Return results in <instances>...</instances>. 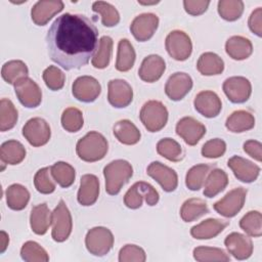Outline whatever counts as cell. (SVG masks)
<instances>
[{
  "label": "cell",
  "instance_id": "obj_55",
  "mask_svg": "<svg viewBox=\"0 0 262 262\" xmlns=\"http://www.w3.org/2000/svg\"><path fill=\"white\" fill-rule=\"evenodd\" d=\"M0 243H1L0 253H4V251L6 250V248L8 246V243H9V236L4 230H1V232H0Z\"/></svg>",
  "mask_w": 262,
  "mask_h": 262
},
{
  "label": "cell",
  "instance_id": "obj_28",
  "mask_svg": "<svg viewBox=\"0 0 262 262\" xmlns=\"http://www.w3.org/2000/svg\"><path fill=\"white\" fill-rule=\"evenodd\" d=\"M115 137L123 144L133 145L136 144L141 137L140 131L130 120H120L113 128Z\"/></svg>",
  "mask_w": 262,
  "mask_h": 262
},
{
  "label": "cell",
  "instance_id": "obj_23",
  "mask_svg": "<svg viewBox=\"0 0 262 262\" xmlns=\"http://www.w3.org/2000/svg\"><path fill=\"white\" fill-rule=\"evenodd\" d=\"M165 70V60L158 54H150L142 60L138 70V76L144 82L154 83L163 76Z\"/></svg>",
  "mask_w": 262,
  "mask_h": 262
},
{
  "label": "cell",
  "instance_id": "obj_20",
  "mask_svg": "<svg viewBox=\"0 0 262 262\" xmlns=\"http://www.w3.org/2000/svg\"><path fill=\"white\" fill-rule=\"evenodd\" d=\"M227 165L231 169L237 180L245 183L254 182L258 178L260 173L259 166L239 156L231 157L228 160Z\"/></svg>",
  "mask_w": 262,
  "mask_h": 262
},
{
  "label": "cell",
  "instance_id": "obj_2",
  "mask_svg": "<svg viewBox=\"0 0 262 262\" xmlns=\"http://www.w3.org/2000/svg\"><path fill=\"white\" fill-rule=\"evenodd\" d=\"M108 149L106 138L99 132L90 131L76 145L78 157L85 162H97L104 158Z\"/></svg>",
  "mask_w": 262,
  "mask_h": 262
},
{
  "label": "cell",
  "instance_id": "obj_51",
  "mask_svg": "<svg viewBox=\"0 0 262 262\" xmlns=\"http://www.w3.org/2000/svg\"><path fill=\"white\" fill-rule=\"evenodd\" d=\"M225 150V141L220 138H213L204 143L202 147V156L208 159H216L223 156Z\"/></svg>",
  "mask_w": 262,
  "mask_h": 262
},
{
  "label": "cell",
  "instance_id": "obj_15",
  "mask_svg": "<svg viewBox=\"0 0 262 262\" xmlns=\"http://www.w3.org/2000/svg\"><path fill=\"white\" fill-rule=\"evenodd\" d=\"M101 92L100 83L91 76L77 78L72 86V93L75 98L82 102L94 101Z\"/></svg>",
  "mask_w": 262,
  "mask_h": 262
},
{
  "label": "cell",
  "instance_id": "obj_6",
  "mask_svg": "<svg viewBox=\"0 0 262 262\" xmlns=\"http://www.w3.org/2000/svg\"><path fill=\"white\" fill-rule=\"evenodd\" d=\"M85 246L90 254L98 257L104 256L114 246V235L106 227H93L85 236Z\"/></svg>",
  "mask_w": 262,
  "mask_h": 262
},
{
  "label": "cell",
  "instance_id": "obj_50",
  "mask_svg": "<svg viewBox=\"0 0 262 262\" xmlns=\"http://www.w3.org/2000/svg\"><path fill=\"white\" fill-rule=\"evenodd\" d=\"M145 260L144 250L136 245H125L119 252L120 262H144Z\"/></svg>",
  "mask_w": 262,
  "mask_h": 262
},
{
  "label": "cell",
  "instance_id": "obj_24",
  "mask_svg": "<svg viewBox=\"0 0 262 262\" xmlns=\"http://www.w3.org/2000/svg\"><path fill=\"white\" fill-rule=\"evenodd\" d=\"M99 195V180L93 174H85L81 177L77 200L82 206L93 205Z\"/></svg>",
  "mask_w": 262,
  "mask_h": 262
},
{
  "label": "cell",
  "instance_id": "obj_36",
  "mask_svg": "<svg viewBox=\"0 0 262 262\" xmlns=\"http://www.w3.org/2000/svg\"><path fill=\"white\" fill-rule=\"evenodd\" d=\"M29 70L23 60L13 59L5 62L1 69L3 80L11 85H14L18 80L28 77Z\"/></svg>",
  "mask_w": 262,
  "mask_h": 262
},
{
  "label": "cell",
  "instance_id": "obj_14",
  "mask_svg": "<svg viewBox=\"0 0 262 262\" xmlns=\"http://www.w3.org/2000/svg\"><path fill=\"white\" fill-rule=\"evenodd\" d=\"M159 26V17L155 13L146 12L137 15L130 25V31L139 42L149 40L156 33Z\"/></svg>",
  "mask_w": 262,
  "mask_h": 262
},
{
  "label": "cell",
  "instance_id": "obj_31",
  "mask_svg": "<svg viewBox=\"0 0 262 262\" xmlns=\"http://www.w3.org/2000/svg\"><path fill=\"white\" fill-rule=\"evenodd\" d=\"M228 184V176L221 169H213L204 182V195L214 198L220 193Z\"/></svg>",
  "mask_w": 262,
  "mask_h": 262
},
{
  "label": "cell",
  "instance_id": "obj_12",
  "mask_svg": "<svg viewBox=\"0 0 262 262\" xmlns=\"http://www.w3.org/2000/svg\"><path fill=\"white\" fill-rule=\"evenodd\" d=\"M223 92L233 103L246 102L252 94L251 82L242 76L227 78L222 85Z\"/></svg>",
  "mask_w": 262,
  "mask_h": 262
},
{
  "label": "cell",
  "instance_id": "obj_7",
  "mask_svg": "<svg viewBox=\"0 0 262 262\" xmlns=\"http://www.w3.org/2000/svg\"><path fill=\"white\" fill-rule=\"evenodd\" d=\"M73 228L72 215L66 203L60 200L52 212L51 236L57 243H62L70 236Z\"/></svg>",
  "mask_w": 262,
  "mask_h": 262
},
{
  "label": "cell",
  "instance_id": "obj_45",
  "mask_svg": "<svg viewBox=\"0 0 262 262\" xmlns=\"http://www.w3.org/2000/svg\"><path fill=\"white\" fill-rule=\"evenodd\" d=\"M244 12V2L241 0H220L218 2L219 15L228 21L238 19Z\"/></svg>",
  "mask_w": 262,
  "mask_h": 262
},
{
  "label": "cell",
  "instance_id": "obj_38",
  "mask_svg": "<svg viewBox=\"0 0 262 262\" xmlns=\"http://www.w3.org/2000/svg\"><path fill=\"white\" fill-rule=\"evenodd\" d=\"M92 10L101 16V23L104 27H115L120 21V14L117 8L105 1H95L92 4Z\"/></svg>",
  "mask_w": 262,
  "mask_h": 262
},
{
  "label": "cell",
  "instance_id": "obj_40",
  "mask_svg": "<svg viewBox=\"0 0 262 262\" xmlns=\"http://www.w3.org/2000/svg\"><path fill=\"white\" fill-rule=\"evenodd\" d=\"M17 110L8 98H2L0 101V130L2 132L12 129L17 122Z\"/></svg>",
  "mask_w": 262,
  "mask_h": 262
},
{
  "label": "cell",
  "instance_id": "obj_49",
  "mask_svg": "<svg viewBox=\"0 0 262 262\" xmlns=\"http://www.w3.org/2000/svg\"><path fill=\"white\" fill-rule=\"evenodd\" d=\"M42 78L46 86L52 91L60 90L66 82L64 74L55 66H49L46 68L43 72Z\"/></svg>",
  "mask_w": 262,
  "mask_h": 262
},
{
  "label": "cell",
  "instance_id": "obj_34",
  "mask_svg": "<svg viewBox=\"0 0 262 262\" xmlns=\"http://www.w3.org/2000/svg\"><path fill=\"white\" fill-rule=\"evenodd\" d=\"M207 213H209L207 203L196 198L186 200L180 209V217L184 222H192Z\"/></svg>",
  "mask_w": 262,
  "mask_h": 262
},
{
  "label": "cell",
  "instance_id": "obj_8",
  "mask_svg": "<svg viewBox=\"0 0 262 262\" xmlns=\"http://www.w3.org/2000/svg\"><path fill=\"white\" fill-rule=\"evenodd\" d=\"M166 50L175 60H186L192 52V43L189 36L180 30L172 31L165 41Z\"/></svg>",
  "mask_w": 262,
  "mask_h": 262
},
{
  "label": "cell",
  "instance_id": "obj_29",
  "mask_svg": "<svg viewBox=\"0 0 262 262\" xmlns=\"http://www.w3.org/2000/svg\"><path fill=\"white\" fill-rule=\"evenodd\" d=\"M255 126V118L253 114L245 110L233 112L226 119L225 127L228 131L233 133H242L251 130Z\"/></svg>",
  "mask_w": 262,
  "mask_h": 262
},
{
  "label": "cell",
  "instance_id": "obj_32",
  "mask_svg": "<svg viewBox=\"0 0 262 262\" xmlns=\"http://www.w3.org/2000/svg\"><path fill=\"white\" fill-rule=\"evenodd\" d=\"M196 69L204 76L219 75L224 71V61L214 52H205L199 57Z\"/></svg>",
  "mask_w": 262,
  "mask_h": 262
},
{
  "label": "cell",
  "instance_id": "obj_56",
  "mask_svg": "<svg viewBox=\"0 0 262 262\" xmlns=\"http://www.w3.org/2000/svg\"><path fill=\"white\" fill-rule=\"evenodd\" d=\"M139 4H143V5H151V4H157L159 3V1H154V2H141V1H138Z\"/></svg>",
  "mask_w": 262,
  "mask_h": 262
},
{
  "label": "cell",
  "instance_id": "obj_42",
  "mask_svg": "<svg viewBox=\"0 0 262 262\" xmlns=\"http://www.w3.org/2000/svg\"><path fill=\"white\" fill-rule=\"evenodd\" d=\"M193 258L199 262H212V261H220V262H228L230 261V257L226 252L220 248H212L201 246L193 249Z\"/></svg>",
  "mask_w": 262,
  "mask_h": 262
},
{
  "label": "cell",
  "instance_id": "obj_43",
  "mask_svg": "<svg viewBox=\"0 0 262 262\" xmlns=\"http://www.w3.org/2000/svg\"><path fill=\"white\" fill-rule=\"evenodd\" d=\"M157 151L160 156L171 162H179L183 158L181 145L172 138H163L157 143Z\"/></svg>",
  "mask_w": 262,
  "mask_h": 262
},
{
  "label": "cell",
  "instance_id": "obj_26",
  "mask_svg": "<svg viewBox=\"0 0 262 262\" xmlns=\"http://www.w3.org/2000/svg\"><path fill=\"white\" fill-rule=\"evenodd\" d=\"M52 223V213L45 203L36 205L31 210L30 225L34 233L45 234Z\"/></svg>",
  "mask_w": 262,
  "mask_h": 262
},
{
  "label": "cell",
  "instance_id": "obj_4",
  "mask_svg": "<svg viewBox=\"0 0 262 262\" xmlns=\"http://www.w3.org/2000/svg\"><path fill=\"white\" fill-rule=\"evenodd\" d=\"M140 121L149 132L162 130L168 121V111L159 100H148L140 110Z\"/></svg>",
  "mask_w": 262,
  "mask_h": 262
},
{
  "label": "cell",
  "instance_id": "obj_44",
  "mask_svg": "<svg viewBox=\"0 0 262 262\" xmlns=\"http://www.w3.org/2000/svg\"><path fill=\"white\" fill-rule=\"evenodd\" d=\"M241 228L250 236L262 235V215L259 211H250L239 221Z\"/></svg>",
  "mask_w": 262,
  "mask_h": 262
},
{
  "label": "cell",
  "instance_id": "obj_13",
  "mask_svg": "<svg viewBox=\"0 0 262 262\" xmlns=\"http://www.w3.org/2000/svg\"><path fill=\"white\" fill-rule=\"evenodd\" d=\"M133 99V90L130 84L123 79H113L107 84V100L117 108L128 106Z\"/></svg>",
  "mask_w": 262,
  "mask_h": 262
},
{
  "label": "cell",
  "instance_id": "obj_48",
  "mask_svg": "<svg viewBox=\"0 0 262 262\" xmlns=\"http://www.w3.org/2000/svg\"><path fill=\"white\" fill-rule=\"evenodd\" d=\"M51 176L50 167L41 168L36 172L34 176V185L40 193L49 194L55 190V183Z\"/></svg>",
  "mask_w": 262,
  "mask_h": 262
},
{
  "label": "cell",
  "instance_id": "obj_33",
  "mask_svg": "<svg viewBox=\"0 0 262 262\" xmlns=\"http://www.w3.org/2000/svg\"><path fill=\"white\" fill-rule=\"evenodd\" d=\"M29 201L30 192L24 185L14 183L6 189V203L11 210L20 211L25 209Z\"/></svg>",
  "mask_w": 262,
  "mask_h": 262
},
{
  "label": "cell",
  "instance_id": "obj_16",
  "mask_svg": "<svg viewBox=\"0 0 262 262\" xmlns=\"http://www.w3.org/2000/svg\"><path fill=\"white\" fill-rule=\"evenodd\" d=\"M146 173L167 192L174 191L178 185V176L175 170L161 162H151L146 169Z\"/></svg>",
  "mask_w": 262,
  "mask_h": 262
},
{
  "label": "cell",
  "instance_id": "obj_52",
  "mask_svg": "<svg viewBox=\"0 0 262 262\" xmlns=\"http://www.w3.org/2000/svg\"><path fill=\"white\" fill-rule=\"evenodd\" d=\"M210 1H191L185 0L183 1V6L185 11L190 15H201L203 14L209 7Z\"/></svg>",
  "mask_w": 262,
  "mask_h": 262
},
{
  "label": "cell",
  "instance_id": "obj_35",
  "mask_svg": "<svg viewBox=\"0 0 262 262\" xmlns=\"http://www.w3.org/2000/svg\"><path fill=\"white\" fill-rule=\"evenodd\" d=\"M135 50L128 39H121L118 44V54L116 60V69L119 72H127L131 70L135 62Z\"/></svg>",
  "mask_w": 262,
  "mask_h": 262
},
{
  "label": "cell",
  "instance_id": "obj_18",
  "mask_svg": "<svg viewBox=\"0 0 262 262\" xmlns=\"http://www.w3.org/2000/svg\"><path fill=\"white\" fill-rule=\"evenodd\" d=\"M191 77L186 73L176 72L168 78L165 85V93L170 99L178 101L184 98V96L191 90Z\"/></svg>",
  "mask_w": 262,
  "mask_h": 262
},
{
  "label": "cell",
  "instance_id": "obj_30",
  "mask_svg": "<svg viewBox=\"0 0 262 262\" xmlns=\"http://www.w3.org/2000/svg\"><path fill=\"white\" fill-rule=\"evenodd\" d=\"M26 148L17 140H7L1 144L0 159L3 164L17 165L26 158Z\"/></svg>",
  "mask_w": 262,
  "mask_h": 262
},
{
  "label": "cell",
  "instance_id": "obj_22",
  "mask_svg": "<svg viewBox=\"0 0 262 262\" xmlns=\"http://www.w3.org/2000/svg\"><path fill=\"white\" fill-rule=\"evenodd\" d=\"M195 111L206 118H215L219 115L222 108V103L219 96L210 90L201 91L193 100Z\"/></svg>",
  "mask_w": 262,
  "mask_h": 262
},
{
  "label": "cell",
  "instance_id": "obj_54",
  "mask_svg": "<svg viewBox=\"0 0 262 262\" xmlns=\"http://www.w3.org/2000/svg\"><path fill=\"white\" fill-rule=\"evenodd\" d=\"M243 147H244V151L248 154L251 158H253L258 162L262 161V144L260 141L254 140V139L247 140L244 143Z\"/></svg>",
  "mask_w": 262,
  "mask_h": 262
},
{
  "label": "cell",
  "instance_id": "obj_21",
  "mask_svg": "<svg viewBox=\"0 0 262 262\" xmlns=\"http://www.w3.org/2000/svg\"><path fill=\"white\" fill-rule=\"evenodd\" d=\"M224 245L228 253L237 260H246L253 253L252 239L239 232L229 233L224 239Z\"/></svg>",
  "mask_w": 262,
  "mask_h": 262
},
{
  "label": "cell",
  "instance_id": "obj_11",
  "mask_svg": "<svg viewBox=\"0 0 262 262\" xmlns=\"http://www.w3.org/2000/svg\"><path fill=\"white\" fill-rule=\"evenodd\" d=\"M19 102L29 108L37 107L42 101V91L39 85L29 77L18 80L14 85Z\"/></svg>",
  "mask_w": 262,
  "mask_h": 262
},
{
  "label": "cell",
  "instance_id": "obj_19",
  "mask_svg": "<svg viewBox=\"0 0 262 262\" xmlns=\"http://www.w3.org/2000/svg\"><path fill=\"white\" fill-rule=\"evenodd\" d=\"M63 2L60 0H41L36 2L31 10L32 20L37 26H45L55 14L63 9Z\"/></svg>",
  "mask_w": 262,
  "mask_h": 262
},
{
  "label": "cell",
  "instance_id": "obj_27",
  "mask_svg": "<svg viewBox=\"0 0 262 262\" xmlns=\"http://www.w3.org/2000/svg\"><path fill=\"white\" fill-rule=\"evenodd\" d=\"M226 53L235 60H244L253 52L252 42L243 36H232L225 43Z\"/></svg>",
  "mask_w": 262,
  "mask_h": 262
},
{
  "label": "cell",
  "instance_id": "obj_10",
  "mask_svg": "<svg viewBox=\"0 0 262 262\" xmlns=\"http://www.w3.org/2000/svg\"><path fill=\"white\" fill-rule=\"evenodd\" d=\"M23 135L28 142L35 146L46 144L51 136V130L48 123L42 118H32L23 127Z\"/></svg>",
  "mask_w": 262,
  "mask_h": 262
},
{
  "label": "cell",
  "instance_id": "obj_37",
  "mask_svg": "<svg viewBox=\"0 0 262 262\" xmlns=\"http://www.w3.org/2000/svg\"><path fill=\"white\" fill-rule=\"evenodd\" d=\"M50 173L55 182L61 187H70L76 177V172L73 166L66 162H56L50 167Z\"/></svg>",
  "mask_w": 262,
  "mask_h": 262
},
{
  "label": "cell",
  "instance_id": "obj_5",
  "mask_svg": "<svg viewBox=\"0 0 262 262\" xmlns=\"http://www.w3.org/2000/svg\"><path fill=\"white\" fill-rule=\"evenodd\" d=\"M159 199V192L152 185L144 181H138L125 193L124 204L129 209H138L142 206L143 200H145L148 206H155L158 204Z\"/></svg>",
  "mask_w": 262,
  "mask_h": 262
},
{
  "label": "cell",
  "instance_id": "obj_3",
  "mask_svg": "<svg viewBox=\"0 0 262 262\" xmlns=\"http://www.w3.org/2000/svg\"><path fill=\"white\" fill-rule=\"evenodd\" d=\"M103 175L105 179V191L111 195H116L132 177L133 168L125 160H115L103 168Z\"/></svg>",
  "mask_w": 262,
  "mask_h": 262
},
{
  "label": "cell",
  "instance_id": "obj_39",
  "mask_svg": "<svg viewBox=\"0 0 262 262\" xmlns=\"http://www.w3.org/2000/svg\"><path fill=\"white\" fill-rule=\"evenodd\" d=\"M113 51V39L110 36H102L99 39L98 48L92 57V66L96 69H104L108 66Z\"/></svg>",
  "mask_w": 262,
  "mask_h": 262
},
{
  "label": "cell",
  "instance_id": "obj_46",
  "mask_svg": "<svg viewBox=\"0 0 262 262\" xmlns=\"http://www.w3.org/2000/svg\"><path fill=\"white\" fill-rule=\"evenodd\" d=\"M21 259L27 262H47L49 256L44 248L33 241L26 242L20 249Z\"/></svg>",
  "mask_w": 262,
  "mask_h": 262
},
{
  "label": "cell",
  "instance_id": "obj_47",
  "mask_svg": "<svg viewBox=\"0 0 262 262\" xmlns=\"http://www.w3.org/2000/svg\"><path fill=\"white\" fill-rule=\"evenodd\" d=\"M61 126L68 132H78L84 124L83 114L77 107H68L61 115Z\"/></svg>",
  "mask_w": 262,
  "mask_h": 262
},
{
  "label": "cell",
  "instance_id": "obj_25",
  "mask_svg": "<svg viewBox=\"0 0 262 262\" xmlns=\"http://www.w3.org/2000/svg\"><path fill=\"white\" fill-rule=\"evenodd\" d=\"M229 222L216 218H209L194 225L190 229V234L196 239H210L221 233Z\"/></svg>",
  "mask_w": 262,
  "mask_h": 262
},
{
  "label": "cell",
  "instance_id": "obj_53",
  "mask_svg": "<svg viewBox=\"0 0 262 262\" xmlns=\"http://www.w3.org/2000/svg\"><path fill=\"white\" fill-rule=\"evenodd\" d=\"M248 25L250 30L258 37L262 36V8L257 7L250 15Z\"/></svg>",
  "mask_w": 262,
  "mask_h": 262
},
{
  "label": "cell",
  "instance_id": "obj_9",
  "mask_svg": "<svg viewBox=\"0 0 262 262\" xmlns=\"http://www.w3.org/2000/svg\"><path fill=\"white\" fill-rule=\"evenodd\" d=\"M247 196V189L236 187L228 191L221 200L213 205L214 210L226 218L234 217L244 207Z\"/></svg>",
  "mask_w": 262,
  "mask_h": 262
},
{
  "label": "cell",
  "instance_id": "obj_17",
  "mask_svg": "<svg viewBox=\"0 0 262 262\" xmlns=\"http://www.w3.org/2000/svg\"><path fill=\"white\" fill-rule=\"evenodd\" d=\"M176 133L188 145H195L206 134V127L192 117H183L176 124Z\"/></svg>",
  "mask_w": 262,
  "mask_h": 262
},
{
  "label": "cell",
  "instance_id": "obj_1",
  "mask_svg": "<svg viewBox=\"0 0 262 262\" xmlns=\"http://www.w3.org/2000/svg\"><path fill=\"white\" fill-rule=\"evenodd\" d=\"M46 44L50 58L62 69H81L98 48V30L84 14L63 13L50 26Z\"/></svg>",
  "mask_w": 262,
  "mask_h": 262
},
{
  "label": "cell",
  "instance_id": "obj_41",
  "mask_svg": "<svg viewBox=\"0 0 262 262\" xmlns=\"http://www.w3.org/2000/svg\"><path fill=\"white\" fill-rule=\"evenodd\" d=\"M211 166L208 164H198L192 166L186 173L185 185L190 190H199L205 182V178L209 173Z\"/></svg>",
  "mask_w": 262,
  "mask_h": 262
}]
</instances>
